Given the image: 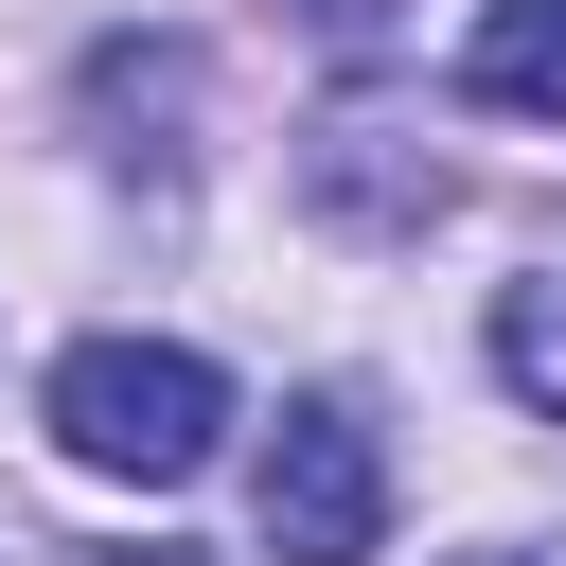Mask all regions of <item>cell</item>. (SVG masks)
I'll return each instance as SVG.
<instances>
[{"mask_svg":"<svg viewBox=\"0 0 566 566\" xmlns=\"http://www.w3.org/2000/svg\"><path fill=\"white\" fill-rule=\"evenodd\" d=\"M35 424H53V460L177 495V478H212V442H230V371L177 354V336H71L53 389H35Z\"/></svg>","mask_w":566,"mask_h":566,"instance_id":"cell-1","label":"cell"},{"mask_svg":"<svg viewBox=\"0 0 566 566\" xmlns=\"http://www.w3.org/2000/svg\"><path fill=\"white\" fill-rule=\"evenodd\" d=\"M248 513H265V566H371L389 548V442H371V407L354 389H301L265 424Z\"/></svg>","mask_w":566,"mask_h":566,"instance_id":"cell-2","label":"cell"},{"mask_svg":"<svg viewBox=\"0 0 566 566\" xmlns=\"http://www.w3.org/2000/svg\"><path fill=\"white\" fill-rule=\"evenodd\" d=\"M460 106L566 124V0H478V18H460Z\"/></svg>","mask_w":566,"mask_h":566,"instance_id":"cell-3","label":"cell"},{"mask_svg":"<svg viewBox=\"0 0 566 566\" xmlns=\"http://www.w3.org/2000/svg\"><path fill=\"white\" fill-rule=\"evenodd\" d=\"M495 389L566 424V265H531V283H495Z\"/></svg>","mask_w":566,"mask_h":566,"instance_id":"cell-4","label":"cell"},{"mask_svg":"<svg viewBox=\"0 0 566 566\" xmlns=\"http://www.w3.org/2000/svg\"><path fill=\"white\" fill-rule=\"evenodd\" d=\"M124 566H212V548H124Z\"/></svg>","mask_w":566,"mask_h":566,"instance_id":"cell-5","label":"cell"},{"mask_svg":"<svg viewBox=\"0 0 566 566\" xmlns=\"http://www.w3.org/2000/svg\"><path fill=\"white\" fill-rule=\"evenodd\" d=\"M478 566H566V548H478Z\"/></svg>","mask_w":566,"mask_h":566,"instance_id":"cell-6","label":"cell"}]
</instances>
